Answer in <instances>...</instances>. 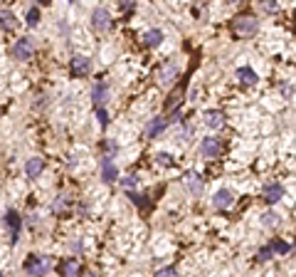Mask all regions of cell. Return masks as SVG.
<instances>
[{
    "instance_id": "4",
    "label": "cell",
    "mask_w": 296,
    "mask_h": 277,
    "mask_svg": "<svg viewBox=\"0 0 296 277\" xmlns=\"http://www.w3.org/2000/svg\"><path fill=\"white\" fill-rule=\"evenodd\" d=\"M200 154H203L205 159H217V156L222 154V141L215 136H205L203 144H200Z\"/></svg>"
},
{
    "instance_id": "27",
    "label": "cell",
    "mask_w": 296,
    "mask_h": 277,
    "mask_svg": "<svg viewBox=\"0 0 296 277\" xmlns=\"http://www.w3.org/2000/svg\"><path fill=\"white\" fill-rule=\"evenodd\" d=\"M272 248H269V245H267V248H262V250H259V255H257V260H259V262H264V260H269V257H272Z\"/></svg>"
},
{
    "instance_id": "19",
    "label": "cell",
    "mask_w": 296,
    "mask_h": 277,
    "mask_svg": "<svg viewBox=\"0 0 296 277\" xmlns=\"http://www.w3.org/2000/svg\"><path fill=\"white\" fill-rule=\"evenodd\" d=\"M116 176H119L116 166H114V163H109V159H104V163H101V178H104L106 183H114Z\"/></svg>"
},
{
    "instance_id": "24",
    "label": "cell",
    "mask_w": 296,
    "mask_h": 277,
    "mask_svg": "<svg viewBox=\"0 0 296 277\" xmlns=\"http://www.w3.org/2000/svg\"><path fill=\"white\" fill-rule=\"evenodd\" d=\"M25 20H27L30 27H35V25L40 23V10H37V8H30V10H27V15H25Z\"/></svg>"
},
{
    "instance_id": "10",
    "label": "cell",
    "mask_w": 296,
    "mask_h": 277,
    "mask_svg": "<svg viewBox=\"0 0 296 277\" xmlns=\"http://www.w3.org/2000/svg\"><path fill=\"white\" fill-rule=\"evenodd\" d=\"M91 102H94V107H104V104L109 102V87H106L104 82H96V84H94V89H91Z\"/></svg>"
},
{
    "instance_id": "3",
    "label": "cell",
    "mask_w": 296,
    "mask_h": 277,
    "mask_svg": "<svg viewBox=\"0 0 296 277\" xmlns=\"http://www.w3.org/2000/svg\"><path fill=\"white\" fill-rule=\"evenodd\" d=\"M91 27H94L96 32H109V30L114 27L109 10H104V8H96V10L91 13Z\"/></svg>"
},
{
    "instance_id": "30",
    "label": "cell",
    "mask_w": 296,
    "mask_h": 277,
    "mask_svg": "<svg viewBox=\"0 0 296 277\" xmlns=\"http://www.w3.org/2000/svg\"><path fill=\"white\" fill-rule=\"evenodd\" d=\"M158 275H175V267H173V265H168V267H160Z\"/></svg>"
},
{
    "instance_id": "29",
    "label": "cell",
    "mask_w": 296,
    "mask_h": 277,
    "mask_svg": "<svg viewBox=\"0 0 296 277\" xmlns=\"http://www.w3.org/2000/svg\"><path fill=\"white\" fill-rule=\"evenodd\" d=\"M121 8H124V10H129V13H131V10H134V8H136V0H121Z\"/></svg>"
},
{
    "instance_id": "22",
    "label": "cell",
    "mask_w": 296,
    "mask_h": 277,
    "mask_svg": "<svg viewBox=\"0 0 296 277\" xmlns=\"http://www.w3.org/2000/svg\"><path fill=\"white\" fill-rule=\"evenodd\" d=\"M67 208H69V196H65V193H62V196L52 203V210H54V213H65Z\"/></svg>"
},
{
    "instance_id": "12",
    "label": "cell",
    "mask_w": 296,
    "mask_h": 277,
    "mask_svg": "<svg viewBox=\"0 0 296 277\" xmlns=\"http://www.w3.org/2000/svg\"><path fill=\"white\" fill-rule=\"evenodd\" d=\"M281 196H284V186H281V183H269V186H264V201H267L269 206L279 203V201H281Z\"/></svg>"
},
{
    "instance_id": "5",
    "label": "cell",
    "mask_w": 296,
    "mask_h": 277,
    "mask_svg": "<svg viewBox=\"0 0 296 277\" xmlns=\"http://www.w3.org/2000/svg\"><path fill=\"white\" fill-rule=\"evenodd\" d=\"M69 72L74 77H89L91 72V60L89 57H82V55H74L72 62H69Z\"/></svg>"
},
{
    "instance_id": "17",
    "label": "cell",
    "mask_w": 296,
    "mask_h": 277,
    "mask_svg": "<svg viewBox=\"0 0 296 277\" xmlns=\"http://www.w3.org/2000/svg\"><path fill=\"white\" fill-rule=\"evenodd\" d=\"M160 42H163V32H160L158 27H153V30H148L143 35V45L146 47H158Z\"/></svg>"
},
{
    "instance_id": "23",
    "label": "cell",
    "mask_w": 296,
    "mask_h": 277,
    "mask_svg": "<svg viewBox=\"0 0 296 277\" xmlns=\"http://www.w3.org/2000/svg\"><path fill=\"white\" fill-rule=\"evenodd\" d=\"M262 223H264V225H269V228H276V225H279L281 220H279V215H276V213L267 210V213L262 215Z\"/></svg>"
},
{
    "instance_id": "11",
    "label": "cell",
    "mask_w": 296,
    "mask_h": 277,
    "mask_svg": "<svg viewBox=\"0 0 296 277\" xmlns=\"http://www.w3.org/2000/svg\"><path fill=\"white\" fill-rule=\"evenodd\" d=\"M183 186L188 188V193H193V196H203V178H200L198 173H185Z\"/></svg>"
},
{
    "instance_id": "8",
    "label": "cell",
    "mask_w": 296,
    "mask_h": 277,
    "mask_svg": "<svg viewBox=\"0 0 296 277\" xmlns=\"http://www.w3.org/2000/svg\"><path fill=\"white\" fill-rule=\"evenodd\" d=\"M212 203H215V208H220V210H227V208L234 203V193H232L229 188H220V191L212 196Z\"/></svg>"
},
{
    "instance_id": "7",
    "label": "cell",
    "mask_w": 296,
    "mask_h": 277,
    "mask_svg": "<svg viewBox=\"0 0 296 277\" xmlns=\"http://www.w3.org/2000/svg\"><path fill=\"white\" fill-rule=\"evenodd\" d=\"M175 79H178V67H175L173 62H165V65L158 69V84L160 87H168V84H173Z\"/></svg>"
},
{
    "instance_id": "15",
    "label": "cell",
    "mask_w": 296,
    "mask_h": 277,
    "mask_svg": "<svg viewBox=\"0 0 296 277\" xmlns=\"http://www.w3.org/2000/svg\"><path fill=\"white\" fill-rule=\"evenodd\" d=\"M205 124L210 129H222V126H225V114H222L220 109H210L205 114Z\"/></svg>"
},
{
    "instance_id": "28",
    "label": "cell",
    "mask_w": 296,
    "mask_h": 277,
    "mask_svg": "<svg viewBox=\"0 0 296 277\" xmlns=\"http://www.w3.org/2000/svg\"><path fill=\"white\" fill-rule=\"evenodd\" d=\"M136 176H129V178H124V181H121V186H124V188H126V191H131V188H136Z\"/></svg>"
},
{
    "instance_id": "14",
    "label": "cell",
    "mask_w": 296,
    "mask_h": 277,
    "mask_svg": "<svg viewBox=\"0 0 296 277\" xmlns=\"http://www.w3.org/2000/svg\"><path fill=\"white\" fill-rule=\"evenodd\" d=\"M237 79H240V84H245V87H254L257 84V72L252 67H240L237 69Z\"/></svg>"
},
{
    "instance_id": "25",
    "label": "cell",
    "mask_w": 296,
    "mask_h": 277,
    "mask_svg": "<svg viewBox=\"0 0 296 277\" xmlns=\"http://www.w3.org/2000/svg\"><path fill=\"white\" fill-rule=\"evenodd\" d=\"M156 163H158V166H173V156L165 154V151H160L158 156H156Z\"/></svg>"
},
{
    "instance_id": "21",
    "label": "cell",
    "mask_w": 296,
    "mask_h": 277,
    "mask_svg": "<svg viewBox=\"0 0 296 277\" xmlns=\"http://www.w3.org/2000/svg\"><path fill=\"white\" fill-rule=\"evenodd\" d=\"M269 248H272V253H279V255L291 253V245H289V243H284V240H279V238L269 243Z\"/></svg>"
},
{
    "instance_id": "20",
    "label": "cell",
    "mask_w": 296,
    "mask_h": 277,
    "mask_svg": "<svg viewBox=\"0 0 296 277\" xmlns=\"http://www.w3.org/2000/svg\"><path fill=\"white\" fill-rule=\"evenodd\" d=\"M79 270H82L79 260H67V262H62V267H60L62 275H79Z\"/></svg>"
},
{
    "instance_id": "16",
    "label": "cell",
    "mask_w": 296,
    "mask_h": 277,
    "mask_svg": "<svg viewBox=\"0 0 296 277\" xmlns=\"http://www.w3.org/2000/svg\"><path fill=\"white\" fill-rule=\"evenodd\" d=\"M42 171H45V161H42V159H30V161L25 163V173H27L30 178H37Z\"/></svg>"
},
{
    "instance_id": "9",
    "label": "cell",
    "mask_w": 296,
    "mask_h": 277,
    "mask_svg": "<svg viewBox=\"0 0 296 277\" xmlns=\"http://www.w3.org/2000/svg\"><path fill=\"white\" fill-rule=\"evenodd\" d=\"M5 223H8V228H10V243L15 245V243H18V235H20V215H18L15 210H8V213H5Z\"/></svg>"
},
{
    "instance_id": "32",
    "label": "cell",
    "mask_w": 296,
    "mask_h": 277,
    "mask_svg": "<svg viewBox=\"0 0 296 277\" xmlns=\"http://www.w3.org/2000/svg\"><path fill=\"white\" fill-rule=\"evenodd\" d=\"M37 3H40V5H49V0H37Z\"/></svg>"
},
{
    "instance_id": "2",
    "label": "cell",
    "mask_w": 296,
    "mask_h": 277,
    "mask_svg": "<svg viewBox=\"0 0 296 277\" xmlns=\"http://www.w3.org/2000/svg\"><path fill=\"white\" fill-rule=\"evenodd\" d=\"M49 257L45 255H30L27 260H25V272L27 275H45L47 270H49Z\"/></svg>"
},
{
    "instance_id": "13",
    "label": "cell",
    "mask_w": 296,
    "mask_h": 277,
    "mask_svg": "<svg viewBox=\"0 0 296 277\" xmlns=\"http://www.w3.org/2000/svg\"><path fill=\"white\" fill-rule=\"evenodd\" d=\"M168 129V119H163V116H156L148 126H146V136L148 138H156V136H160L163 131Z\"/></svg>"
},
{
    "instance_id": "31",
    "label": "cell",
    "mask_w": 296,
    "mask_h": 277,
    "mask_svg": "<svg viewBox=\"0 0 296 277\" xmlns=\"http://www.w3.org/2000/svg\"><path fill=\"white\" fill-rule=\"evenodd\" d=\"M294 92V89H291V87H281V94H284V97H289V94Z\"/></svg>"
},
{
    "instance_id": "1",
    "label": "cell",
    "mask_w": 296,
    "mask_h": 277,
    "mask_svg": "<svg viewBox=\"0 0 296 277\" xmlns=\"http://www.w3.org/2000/svg\"><path fill=\"white\" fill-rule=\"evenodd\" d=\"M232 32L237 37H252V35L259 32V20L254 15H237L232 20Z\"/></svg>"
},
{
    "instance_id": "6",
    "label": "cell",
    "mask_w": 296,
    "mask_h": 277,
    "mask_svg": "<svg viewBox=\"0 0 296 277\" xmlns=\"http://www.w3.org/2000/svg\"><path fill=\"white\" fill-rule=\"evenodd\" d=\"M32 40L30 37H20V40H15V45L10 47V52H13V57L15 60H30V55H32Z\"/></svg>"
},
{
    "instance_id": "26",
    "label": "cell",
    "mask_w": 296,
    "mask_h": 277,
    "mask_svg": "<svg viewBox=\"0 0 296 277\" xmlns=\"http://www.w3.org/2000/svg\"><path fill=\"white\" fill-rule=\"evenodd\" d=\"M262 10H267V13H276V10H279V5H276L274 0H262Z\"/></svg>"
},
{
    "instance_id": "18",
    "label": "cell",
    "mask_w": 296,
    "mask_h": 277,
    "mask_svg": "<svg viewBox=\"0 0 296 277\" xmlns=\"http://www.w3.org/2000/svg\"><path fill=\"white\" fill-rule=\"evenodd\" d=\"M15 25H18V20L10 10H0V30L10 32V30H15Z\"/></svg>"
}]
</instances>
